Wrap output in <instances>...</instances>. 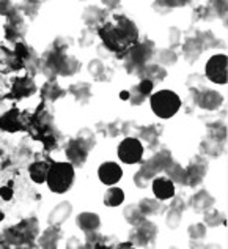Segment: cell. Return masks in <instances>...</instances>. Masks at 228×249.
I'll return each instance as SVG.
<instances>
[{
	"label": "cell",
	"mask_w": 228,
	"mask_h": 249,
	"mask_svg": "<svg viewBox=\"0 0 228 249\" xmlns=\"http://www.w3.org/2000/svg\"><path fill=\"white\" fill-rule=\"evenodd\" d=\"M98 35L101 36L104 46L118 57L128 55V52L139 43V30L135 24L121 15H115L112 21L104 22L98 29Z\"/></svg>",
	"instance_id": "1"
},
{
	"label": "cell",
	"mask_w": 228,
	"mask_h": 249,
	"mask_svg": "<svg viewBox=\"0 0 228 249\" xmlns=\"http://www.w3.org/2000/svg\"><path fill=\"white\" fill-rule=\"evenodd\" d=\"M74 181V166L71 162H52L46 183L52 193L63 194Z\"/></svg>",
	"instance_id": "2"
},
{
	"label": "cell",
	"mask_w": 228,
	"mask_h": 249,
	"mask_svg": "<svg viewBox=\"0 0 228 249\" xmlns=\"http://www.w3.org/2000/svg\"><path fill=\"white\" fill-rule=\"evenodd\" d=\"M149 103H151L153 112L161 119H170L181 107L179 96L170 90H161L158 93H154Z\"/></svg>",
	"instance_id": "3"
},
{
	"label": "cell",
	"mask_w": 228,
	"mask_h": 249,
	"mask_svg": "<svg viewBox=\"0 0 228 249\" xmlns=\"http://www.w3.org/2000/svg\"><path fill=\"white\" fill-rule=\"evenodd\" d=\"M38 235V221L35 218H29L19 222L17 226L6 229L3 237L10 245L22 246L24 243L35 240Z\"/></svg>",
	"instance_id": "4"
},
{
	"label": "cell",
	"mask_w": 228,
	"mask_h": 249,
	"mask_svg": "<svg viewBox=\"0 0 228 249\" xmlns=\"http://www.w3.org/2000/svg\"><path fill=\"white\" fill-rule=\"evenodd\" d=\"M153 43L145 41V43H137L134 48L128 52V60L125 63V67L129 71L137 70L139 71L140 68H143L145 65H148L149 58L153 57Z\"/></svg>",
	"instance_id": "5"
},
{
	"label": "cell",
	"mask_w": 228,
	"mask_h": 249,
	"mask_svg": "<svg viewBox=\"0 0 228 249\" xmlns=\"http://www.w3.org/2000/svg\"><path fill=\"white\" fill-rule=\"evenodd\" d=\"M172 161L173 160H172L170 152H168V150H162V152L156 153L149 161L143 162L139 172L145 177V178L151 180L154 175H158L159 172H164L165 167L170 164Z\"/></svg>",
	"instance_id": "6"
},
{
	"label": "cell",
	"mask_w": 228,
	"mask_h": 249,
	"mask_svg": "<svg viewBox=\"0 0 228 249\" xmlns=\"http://www.w3.org/2000/svg\"><path fill=\"white\" fill-rule=\"evenodd\" d=\"M143 156V145L135 137H126L118 145V158L126 164L140 162Z\"/></svg>",
	"instance_id": "7"
},
{
	"label": "cell",
	"mask_w": 228,
	"mask_h": 249,
	"mask_svg": "<svg viewBox=\"0 0 228 249\" xmlns=\"http://www.w3.org/2000/svg\"><path fill=\"white\" fill-rule=\"evenodd\" d=\"M206 77L216 84H227L228 79V58L224 54L214 55L206 63Z\"/></svg>",
	"instance_id": "8"
},
{
	"label": "cell",
	"mask_w": 228,
	"mask_h": 249,
	"mask_svg": "<svg viewBox=\"0 0 228 249\" xmlns=\"http://www.w3.org/2000/svg\"><path fill=\"white\" fill-rule=\"evenodd\" d=\"M135 229L132 231L131 233V243L134 246H147L149 241H153L156 233H158V229H156V226L153 224V222L147 221L145 218H143L142 221H139L137 224H134Z\"/></svg>",
	"instance_id": "9"
},
{
	"label": "cell",
	"mask_w": 228,
	"mask_h": 249,
	"mask_svg": "<svg viewBox=\"0 0 228 249\" xmlns=\"http://www.w3.org/2000/svg\"><path fill=\"white\" fill-rule=\"evenodd\" d=\"M0 129L6 131V133H17V131L27 129V122L22 120L21 112L15 107L0 117Z\"/></svg>",
	"instance_id": "10"
},
{
	"label": "cell",
	"mask_w": 228,
	"mask_h": 249,
	"mask_svg": "<svg viewBox=\"0 0 228 249\" xmlns=\"http://www.w3.org/2000/svg\"><path fill=\"white\" fill-rule=\"evenodd\" d=\"M121 175H123V170L120 169V166L110 161L104 162V164H101L99 169H98V177H99V180L104 185H115V183L120 181Z\"/></svg>",
	"instance_id": "11"
},
{
	"label": "cell",
	"mask_w": 228,
	"mask_h": 249,
	"mask_svg": "<svg viewBox=\"0 0 228 249\" xmlns=\"http://www.w3.org/2000/svg\"><path fill=\"white\" fill-rule=\"evenodd\" d=\"M35 91H36V85L30 77H16L11 87V96L16 98V100H21V98H27L30 95H33Z\"/></svg>",
	"instance_id": "12"
},
{
	"label": "cell",
	"mask_w": 228,
	"mask_h": 249,
	"mask_svg": "<svg viewBox=\"0 0 228 249\" xmlns=\"http://www.w3.org/2000/svg\"><path fill=\"white\" fill-rule=\"evenodd\" d=\"M66 156L69 162L76 167H82L83 162L87 161V156H88V152L85 148H83L77 139H71L66 145Z\"/></svg>",
	"instance_id": "13"
},
{
	"label": "cell",
	"mask_w": 228,
	"mask_h": 249,
	"mask_svg": "<svg viewBox=\"0 0 228 249\" xmlns=\"http://www.w3.org/2000/svg\"><path fill=\"white\" fill-rule=\"evenodd\" d=\"M197 103L200 107L208 109V110H214L224 103V96L214 90H203L197 95Z\"/></svg>",
	"instance_id": "14"
},
{
	"label": "cell",
	"mask_w": 228,
	"mask_h": 249,
	"mask_svg": "<svg viewBox=\"0 0 228 249\" xmlns=\"http://www.w3.org/2000/svg\"><path fill=\"white\" fill-rule=\"evenodd\" d=\"M206 174V164H200V161H194L191 166L186 169V185L189 186H198L203 181V177Z\"/></svg>",
	"instance_id": "15"
},
{
	"label": "cell",
	"mask_w": 228,
	"mask_h": 249,
	"mask_svg": "<svg viewBox=\"0 0 228 249\" xmlns=\"http://www.w3.org/2000/svg\"><path fill=\"white\" fill-rule=\"evenodd\" d=\"M153 193H154L156 197L161 199V200L173 197V194H175L173 181L168 180V178H164V177H161V178H156L153 181Z\"/></svg>",
	"instance_id": "16"
},
{
	"label": "cell",
	"mask_w": 228,
	"mask_h": 249,
	"mask_svg": "<svg viewBox=\"0 0 228 249\" xmlns=\"http://www.w3.org/2000/svg\"><path fill=\"white\" fill-rule=\"evenodd\" d=\"M73 213V207L69 202H62L58 204L48 216V222L50 226H60L63 221H66L69 218V214Z\"/></svg>",
	"instance_id": "17"
},
{
	"label": "cell",
	"mask_w": 228,
	"mask_h": 249,
	"mask_svg": "<svg viewBox=\"0 0 228 249\" xmlns=\"http://www.w3.org/2000/svg\"><path fill=\"white\" fill-rule=\"evenodd\" d=\"M50 164H52V161H49V160H44V161L36 160L35 162H32L29 167L30 178L35 183H44L46 178H48V172H49Z\"/></svg>",
	"instance_id": "18"
},
{
	"label": "cell",
	"mask_w": 228,
	"mask_h": 249,
	"mask_svg": "<svg viewBox=\"0 0 228 249\" xmlns=\"http://www.w3.org/2000/svg\"><path fill=\"white\" fill-rule=\"evenodd\" d=\"M62 237V231H60V227L58 226H50L48 231H46L40 240H38V243H40L41 248H46V249H54L57 248V243H58V240H60Z\"/></svg>",
	"instance_id": "19"
},
{
	"label": "cell",
	"mask_w": 228,
	"mask_h": 249,
	"mask_svg": "<svg viewBox=\"0 0 228 249\" xmlns=\"http://www.w3.org/2000/svg\"><path fill=\"white\" fill-rule=\"evenodd\" d=\"M77 226H79L83 232L98 231L101 226V219L98 214L85 212V213H81L79 216H77Z\"/></svg>",
	"instance_id": "20"
},
{
	"label": "cell",
	"mask_w": 228,
	"mask_h": 249,
	"mask_svg": "<svg viewBox=\"0 0 228 249\" xmlns=\"http://www.w3.org/2000/svg\"><path fill=\"white\" fill-rule=\"evenodd\" d=\"M137 73H140V76L143 79L151 81L153 84L156 81H162L165 77V70L159 67V65H145L143 68H140Z\"/></svg>",
	"instance_id": "21"
},
{
	"label": "cell",
	"mask_w": 228,
	"mask_h": 249,
	"mask_svg": "<svg viewBox=\"0 0 228 249\" xmlns=\"http://www.w3.org/2000/svg\"><path fill=\"white\" fill-rule=\"evenodd\" d=\"M212 204H214V199L210 196V193L205 191V189L198 191L191 200V205L197 210V212H206V210H210L212 207Z\"/></svg>",
	"instance_id": "22"
},
{
	"label": "cell",
	"mask_w": 228,
	"mask_h": 249,
	"mask_svg": "<svg viewBox=\"0 0 228 249\" xmlns=\"http://www.w3.org/2000/svg\"><path fill=\"white\" fill-rule=\"evenodd\" d=\"M63 95H65V91L58 87V84L55 81H48L41 90V96L44 100H50V101H55Z\"/></svg>",
	"instance_id": "23"
},
{
	"label": "cell",
	"mask_w": 228,
	"mask_h": 249,
	"mask_svg": "<svg viewBox=\"0 0 228 249\" xmlns=\"http://www.w3.org/2000/svg\"><path fill=\"white\" fill-rule=\"evenodd\" d=\"M164 172L170 177V180L181 183V185H186V169H182L179 164H177L175 161H172L170 164L165 167Z\"/></svg>",
	"instance_id": "24"
},
{
	"label": "cell",
	"mask_w": 228,
	"mask_h": 249,
	"mask_svg": "<svg viewBox=\"0 0 228 249\" xmlns=\"http://www.w3.org/2000/svg\"><path fill=\"white\" fill-rule=\"evenodd\" d=\"M125 200V193L120 188H110L104 196V205L107 207H118Z\"/></svg>",
	"instance_id": "25"
},
{
	"label": "cell",
	"mask_w": 228,
	"mask_h": 249,
	"mask_svg": "<svg viewBox=\"0 0 228 249\" xmlns=\"http://www.w3.org/2000/svg\"><path fill=\"white\" fill-rule=\"evenodd\" d=\"M77 142L81 143V145L87 150V152H90L91 148L95 147V143H96V139H95V134H93V131L88 129V128H83L79 131V134H77Z\"/></svg>",
	"instance_id": "26"
},
{
	"label": "cell",
	"mask_w": 228,
	"mask_h": 249,
	"mask_svg": "<svg viewBox=\"0 0 228 249\" xmlns=\"http://www.w3.org/2000/svg\"><path fill=\"white\" fill-rule=\"evenodd\" d=\"M201 51H203V46H201L200 40H197V38H191L184 44V54L189 58H197L201 54Z\"/></svg>",
	"instance_id": "27"
},
{
	"label": "cell",
	"mask_w": 228,
	"mask_h": 249,
	"mask_svg": "<svg viewBox=\"0 0 228 249\" xmlns=\"http://www.w3.org/2000/svg\"><path fill=\"white\" fill-rule=\"evenodd\" d=\"M104 16H106V13H102V10L99 8H87L83 11V21H85L88 25H95V24H99Z\"/></svg>",
	"instance_id": "28"
},
{
	"label": "cell",
	"mask_w": 228,
	"mask_h": 249,
	"mask_svg": "<svg viewBox=\"0 0 228 249\" xmlns=\"http://www.w3.org/2000/svg\"><path fill=\"white\" fill-rule=\"evenodd\" d=\"M77 70H79V62H77V58L65 55L62 68H60V74L62 76H73Z\"/></svg>",
	"instance_id": "29"
},
{
	"label": "cell",
	"mask_w": 228,
	"mask_h": 249,
	"mask_svg": "<svg viewBox=\"0 0 228 249\" xmlns=\"http://www.w3.org/2000/svg\"><path fill=\"white\" fill-rule=\"evenodd\" d=\"M13 70V52H10L3 46H0V71L5 73V71H11Z\"/></svg>",
	"instance_id": "30"
},
{
	"label": "cell",
	"mask_w": 228,
	"mask_h": 249,
	"mask_svg": "<svg viewBox=\"0 0 228 249\" xmlns=\"http://www.w3.org/2000/svg\"><path fill=\"white\" fill-rule=\"evenodd\" d=\"M125 218H126L128 222H131V224H137V222L145 218V214L142 213V210H140L139 205H129L125 210Z\"/></svg>",
	"instance_id": "31"
},
{
	"label": "cell",
	"mask_w": 228,
	"mask_h": 249,
	"mask_svg": "<svg viewBox=\"0 0 228 249\" xmlns=\"http://www.w3.org/2000/svg\"><path fill=\"white\" fill-rule=\"evenodd\" d=\"M71 93H73L79 101H87L90 98V85L87 84H77L71 87Z\"/></svg>",
	"instance_id": "32"
},
{
	"label": "cell",
	"mask_w": 228,
	"mask_h": 249,
	"mask_svg": "<svg viewBox=\"0 0 228 249\" xmlns=\"http://www.w3.org/2000/svg\"><path fill=\"white\" fill-rule=\"evenodd\" d=\"M142 213L148 216V214H156L159 210V202L158 200H151V199H143L139 204Z\"/></svg>",
	"instance_id": "33"
},
{
	"label": "cell",
	"mask_w": 228,
	"mask_h": 249,
	"mask_svg": "<svg viewBox=\"0 0 228 249\" xmlns=\"http://www.w3.org/2000/svg\"><path fill=\"white\" fill-rule=\"evenodd\" d=\"M225 219H224V214L220 212H216V210H211L205 214V224L211 226V227H216L220 226Z\"/></svg>",
	"instance_id": "34"
},
{
	"label": "cell",
	"mask_w": 228,
	"mask_h": 249,
	"mask_svg": "<svg viewBox=\"0 0 228 249\" xmlns=\"http://www.w3.org/2000/svg\"><path fill=\"white\" fill-rule=\"evenodd\" d=\"M153 82L151 81H148V79H142L140 81V84L137 85L135 89H132L134 91H137L139 95H142L143 98H147V96H149L151 95V90H153Z\"/></svg>",
	"instance_id": "35"
},
{
	"label": "cell",
	"mask_w": 228,
	"mask_h": 249,
	"mask_svg": "<svg viewBox=\"0 0 228 249\" xmlns=\"http://www.w3.org/2000/svg\"><path fill=\"white\" fill-rule=\"evenodd\" d=\"M88 71L95 79H102L101 74H104V65L101 63V60H93L88 65Z\"/></svg>",
	"instance_id": "36"
},
{
	"label": "cell",
	"mask_w": 228,
	"mask_h": 249,
	"mask_svg": "<svg viewBox=\"0 0 228 249\" xmlns=\"http://www.w3.org/2000/svg\"><path fill=\"white\" fill-rule=\"evenodd\" d=\"M205 233H206V229L203 224H194L189 227V237L192 240H201L205 237Z\"/></svg>",
	"instance_id": "37"
},
{
	"label": "cell",
	"mask_w": 228,
	"mask_h": 249,
	"mask_svg": "<svg viewBox=\"0 0 228 249\" xmlns=\"http://www.w3.org/2000/svg\"><path fill=\"white\" fill-rule=\"evenodd\" d=\"M203 148H205V152H206L208 155L217 156V155H220V150H222V145H220V142H216V141L210 139L208 142L203 143Z\"/></svg>",
	"instance_id": "38"
},
{
	"label": "cell",
	"mask_w": 228,
	"mask_h": 249,
	"mask_svg": "<svg viewBox=\"0 0 228 249\" xmlns=\"http://www.w3.org/2000/svg\"><path fill=\"white\" fill-rule=\"evenodd\" d=\"M167 226L170 229H177L181 222V212H177V210H170V213L167 214Z\"/></svg>",
	"instance_id": "39"
},
{
	"label": "cell",
	"mask_w": 228,
	"mask_h": 249,
	"mask_svg": "<svg viewBox=\"0 0 228 249\" xmlns=\"http://www.w3.org/2000/svg\"><path fill=\"white\" fill-rule=\"evenodd\" d=\"M159 60L164 65H173L175 62H177V54H175L172 49H165V51L161 52Z\"/></svg>",
	"instance_id": "40"
},
{
	"label": "cell",
	"mask_w": 228,
	"mask_h": 249,
	"mask_svg": "<svg viewBox=\"0 0 228 249\" xmlns=\"http://www.w3.org/2000/svg\"><path fill=\"white\" fill-rule=\"evenodd\" d=\"M140 134H142L143 139L148 141V142H151V141H154V139H156V129H154L153 126L142 128V129H140Z\"/></svg>",
	"instance_id": "41"
},
{
	"label": "cell",
	"mask_w": 228,
	"mask_h": 249,
	"mask_svg": "<svg viewBox=\"0 0 228 249\" xmlns=\"http://www.w3.org/2000/svg\"><path fill=\"white\" fill-rule=\"evenodd\" d=\"M68 49V41L63 40V38H57L55 43H54V48H52V51L58 52V54H65V51Z\"/></svg>",
	"instance_id": "42"
},
{
	"label": "cell",
	"mask_w": 228,
	"mask_h": 249,
	"mask_svg": "<svg viewBox=\"0 0 228 249\" xmlns=\"http://www.w3.org/2000/svg\"><path fill=\"white\" fill-rule=\"evenodd\" d=\"M134 183L139 188H147L148 186V183H149V180L148 178H145V177H143L140 172H137L135 175H134Z\"/></svg>",
	"instance_id": "43"
},
{
	"label": "cell",
	"mask_w": 228,
	"mask_h": 249,
	"mask_svg": "<svg viewBox=\"0 0 228 249\" xmlns=\"http://www.w3.org/2000/svg\"><path fill=\"white\" fill-rule=\"evenodd\" d=\"M0 197L3 200H10L13 197V186H2L0 188Z\"/></svg>",
	"instance_id": "44"
},
{
	"label": "cell",
	"mask_w": 228,
	"mask_h": 249,
	"mask_svg": "<svg viewBox=\"0 0 228 249\" xmlns=\"http://www.w3.org/2000/svg\"><path fill=\"white\" fill-rule=\"evenodd\" d=\"M11 3L10 2H0V15H6V16H10V13H11Z\"/></svg>",
	"instance_id": "45"
},
{
	"label": "cell",
	"mask_w": 228,
	"mask_h": 249,
	"mask_svg": "<svg viewBox=\"0 0 228 249\" xmlns=\"http://www.w3.org/2000/svg\"><path fill=\"white\" fill-rule=\"evenodd\" d=\"M184 208H186V205H184V202H182L181 199H175L172 202V210H177V212H182Z\"/></svg>",
	"instance_id": "46"
},
{
	"label": "cell",
	"mask_w": 228,
	"mask_h": 249,
	"mask_svg": "<svg viewBox=\"0 0 228 249\" xmlns=\"http://www.w3.org/2000/svg\"><path fill=\"white\" fill-rule=\"evenodd\" d=\"M178 40H179V30L170 29V43L175 44V43H178Z\"/></svg>",
	"instance_id": "47"
},
{
	"label": "cell",
	"mask_w": 228,
	"mask_h": 249,
	"mask_svg": "<svg viewBox=\"0 0 228 249\" xmlns=\"http://www.w3.org/2000/svg\"><path fill=\"white\" fill-rule=\"evenodd\" d=\"M74 246H76V248H81V245L77 243V240H76V238H71V240H69V243H68V248H74Z\"/></svg>",
	"instance_id": "48"
},
{
	"label": "cell",
	"mask_w": 228,
	"mask_h": 249,
	"mask_svg": "<svg viewBox=\"0 0 228 249\" xmlns=\"http://www.w3.org/2000/svg\"><path fill=\"white\" fill-rule=\"evenodd\" d=\"M134 245L131 243V241H126V243H121V245H118L116 248H132Z\"/></svg>",
	"instance_id": "49"
},
{
	"label": "cell",
	"mask_w": 228,
	"mask_h": 249,
	"mask_svg": "<svg viewBox=\"0 0 228 249\" xmlns=\"http://www.w3.org/2000/svg\"><path fill=\"white\" fill-rule=\"evenodd\" d=\"M120 96L123 98V100H129V91H121Z\"/></svg>",
	"instance_id": "50"
},
{
	"label": "cell",
	"mask_w": 228,
	"mask_h": 249,
	"mask_svg": "<svg viewBox=\"0 0 228 249\" xmlns=\"http://www.w3.org/2000/svg\"><path fill=\"white\" fill-rule=\"evenodd\" d=\"M5 219V214H3V212H0V221H3Z\"/></svg>",
	"instance_id": "51"
}]
</instances>
